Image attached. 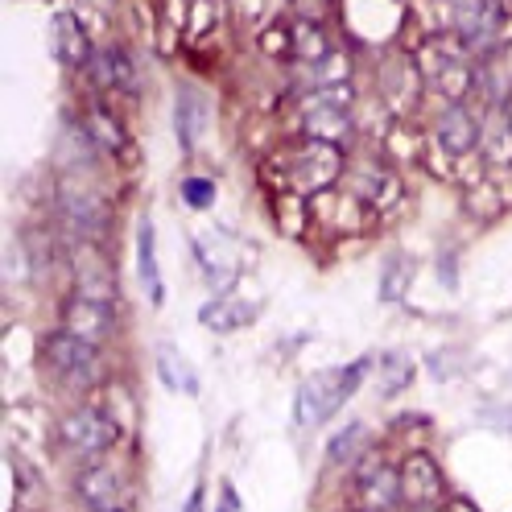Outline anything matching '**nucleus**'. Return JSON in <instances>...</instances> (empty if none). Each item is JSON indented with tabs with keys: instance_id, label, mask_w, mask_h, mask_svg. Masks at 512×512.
I'll return each mask as SVG.
<instances>
[{
	"instance_id": "obj_1",
	"label": "nucleus",
	"mask_w": 512,
	"mask_h": 512,
	"mask_svg": "<svg viewBox=\"0 0 512 512\" xmlns=\"http://www.w3.org/2000/svg\"><path fill=\"white\" fill-rule=\"evenodd\" d=\"M347 153L343 145H331V141H310V137H298L294 145L277 149L269 162H265V182L273 186V195H302V199H314L323 190L339 186L343 174H347Z\"/></svg>"
},
{
	"instance_id": "obj_2",
	"label": "nucleus",
	"mask_w": 512,
	"mask_h": 512,
	"mask_svg": "<svg viewBox=\"0 0 512 512\" xmlns=\"http://www.w3.org/2000/svg\"><path fill=\"white\" fill-rule=\"evenodd\" d=\"M372 368H376V360L360 356V360H351L343 368H323V372L306 376L298 397H294V426L298 430H318L331 413H339L351 397H356V389L364 384V376Z\"/></svg>"
},
{
	"instance_id": "obj_3",
	"label": "nucleus",
	"mask_w": 512,
	"mask_h": 512,
	"mask_svg": "<svg viewBox=\"0 0 512 512\" xmlns=\"http://www.w3.org/2000/svg\"><path fill=\"white\" fill-rule=\"evenodd\" d=\"M54 438H58V451L83 467V463H100L112 451L116 438H120V426L100 405H75L58 418Z\"/></svg>"
},
{
	"instance_id": "obj_4",
	"label": "nucleus",
	"mask_w": 512,
	"mask_h": 512,
	"mask_svg": "<svg viewBox=\"0 0 512 512\" xmlns=\"http://www.w3.org/2000/svg\"><path fill=\"white\" fill-rule=\"evenodd\" d=\"M422 79L430 91H438L446 104H467V95L479 91V71L471 62V50L459 38H438L422 54Z\"/></svg>"
},
{
	"instance_id": "obj_5",
	"label": "nucleus",
	"mask_w": 512,
	"mask_h": 512,
	"mask_svg": "<svg viewBox=\"0 0 512 512\" xmlns=\"http://www.w3.org/2000/svg\"><path fill=\"white\" fill-rule=\"evenodd\" d=\"M42 360L46 368L67 384V389H95L104 376V360H100V347L71 335V331H54L42 343Z\"/></svg>"
},
{
	"instance_id": "obj_6",
	"label": "nucleus",
	"mask_w": 512,
	"mask_h": 512,
	"mask_svg": "<svg viewBox=\"0 0 512 512\" xmlns=\"http://www.w3.org/2000/svg\"><path fill=\"white\" fill-rule=\"evenodd\" d=\"M58 219L75 240H100L108 232V207H104V195L91 190L87 182H79V174H67L58 182Z\"/></svg>"
},
{
	"instance_id": "obj_7",
	"label": "nucleus",
	"mask_w": 512,
	"mask_h": 512,
	"mask_svg": "<svg viewBox=\"0 0 512 512\" xmlns=\"http://www.w3.org/2000/svg\"><path fill=\"white\" fill-rule=\"evenodd\" d=\"M405 488H401V463L389 459H364L356 471V508L364 512H401Z\"/></svg>"
},
{
	"instance_id": "obj_8",
	"label": "nucleus",
	"mask_w": 512,
	"mask_h": 512,
	"mask_svg": "<svg viewBox=\"0 0 512 512\" xmlns=\"http://www.w3.org/2000/svg\"><path fill=\"white\" fill-rule=\"evenodd\" d=\"M261 46L285 62H298V67H314L331 54V38L323 34V25L314 21H294V25H277L273 34L261 38Z\"/></svg>"
},
{
	"instance_id": "obj_9",
	"label": "nucleus",
	"mask_w": 512,
	"mask_h": 512,
	"mask_svg": "<svg viewBox=\"0 0 512 512\" xmlns=\"http://www.w3.org/2000/svg\"><path fill=\"white\" fill-rule=\"evenodd\" d=\"M504 5L500 0H459L455 5V34L471 54H488L500 42Z\"/></svg>"
},
{
	"instance_id": "obj_10",
	"label": "nucleus",
	"mask_w": 512,
	"mask_h": 512,
	"mask_svg": "<svg viewBox=\"0 0 512 512\" xmlns=\"http://www.w3.org/2000/svg\"><path fill=\"white\" fill-rule=\"evenodd\" d=\"M195 252H199V269H203V277L211 281V290H228V285L244 273V244L236 240V236H228V232H207V236H199L195 240Z\"/></svg>"
},
{
	"instance_id": "obj_11",
	"label": "nucleus",
	"mask_w": 512,
	"mask_h": 512,
	"mask_svg": "<svg viewBox=\"0 0 512 512\" xmlns=\"http://www.w3.org/2000/svg\"><path fill=\"white\" fill-rule=\"evenodd\" d=\"M434 141L446 157H467L484 145V116L471 104H446L434 124Z\"/></svg>"
},
{
	"instance_id": "obj_12",
	"label": "nucleus",
	"mask_w": 512,
	"mask_h": 512,
	"mask_svg": "<svg viewBox=\"0 0 512 512\" xmlns=\"http://www.w3.org/2000/svg\"><path fill=\"white\" fill-rule=\"evenodd\" d=\"M298 133L310 141L343 145L351 137V108L327 104V100H318L314 91H306V95H298Z\"/></svg>"
},
{
	"instance_id": "obj_13",
	"label": "nucleus",
	"mask_w": 512,
	"mask_h": 512,
	"mask_svg": "<svg viewBox=\"0 0 512 512\" xmlns=\"http://www.w3.org/2000/svg\"><path fill=\"white\" fill-rule=\"evenodd\" d=\"M401 488L405 504H442L446 496V475L430 451H405L401 459Z\"/></svg>"
},
{
	"instance_id": "obj_14",
	"label": "nucleus",
	"mask_w": 512,
	"mask_h": 512,
	"mask_svg": "<svg viewBox=\"0 0 512 512\" xmlns=\"http://www.w3.org/2000/svg\"><path fill=\"white\" fill-rule=\"evenodd\" d=\"M62 331H71V335L100 347L116 331V302H95V298L71 294L67 306H62Z\"/></svg>"
},
{
	"instance_id": "obj_15",
	"label": "nucleus",
	"mask_w": 512,
	"mask_h": 512,
	"mask_svg": "<svg viewBox=\"0 0 512 512\" xmlns=\"http://www.w3.org/2000/svg\"><path fill=\"white\" fill-rule=\"evenodd\" d=\"M71 492H75V500H79L87 512L120 508V496H124L120 475H116L104 459H100V463H83V467H75V475H71Z\"/></svg>"
},
{
	"instance_id": "obj_16",
	"label": "nucleus",
	"mask_w": 512,
	"mask_h": 512,
	"mask_svg": "<svg viewBox=\"0 0 512 512\" xmlns=\"http://www.w3.org/2000/svg\"><path fill=\"white\" fill-rule=\"evenodd\" d=\"M339 186L351 190V195H356L360 203H368L372 211L393 207V203H397V190H401L397 178L384 170V166H376V162H351Z\"/></svg>"
},
{
	"instance_id": "obj_17",
	"label": "nucleus",
	"mask_w": 512,
	"mask_h": 512,
	"mask_svg": "<svg viewBox=\"0 0 512 512\" xmlns=\"http://www.w3.org/2000/svg\"><path fill=\"white\" fill-rule=\"evenodd\" d=\"M83 252L71 256V277H75V294L83 298H95V302H116V281H112V269L104 256H95L91 240H79Z\"/></svg>"
},
{
	"instance_id": "obj_18",
	"label": "nucleus",
	"mask_w": 512,
	"mask_h": 512,
	"mask_svg": "<svg viewBox=\"0 0 512 512\" xmlns=\"http://www.w3.org/2000/svg\"><path fill=\"white\" fill-rule=\"evenodd\" d=\"M422 87H426L422 67L418 62H405V58H393L389 67H384V75H380V91H384V100H389L393 112H409L413 104H418Z\"/></svg>"
},
{
	"instance_id": "obj_19",
	"label": "nucleus",
	"mask_w": 512,
	"mask_h": 512,
	"mask_svg": "<svg viewBox=\"0 0 512 512\" xmlns=\"http://www.w3.org/2000/svg\"><path fill=\"white\" fill-rule=\"evenodd\" d=\"M261 314V302H244V298H236V294H219V298H211L203 310H199V323L207 327V331H215V335H228V331H236V327H248L252 318Z\"/></svg>"
},
{
	"instance_id": "obj_20",
	"label": "nucleus",
	"mask_w": 512,
	"mask_h": 512,
	"mask_svg": "<svg viewBox=\"0 0 512 512\" xmlns=\"http://www.w3.org/2000/svg\"><path fill=\"white\" fill-rule=\"evenodd\" d=\"M83 133H87V141L95 145V153H104V157H120V153H128V128L108 112V108H87V116H83Z\"/></svg>"
},
{
	"instance_id": "obj_21",
	"label": "nucleus",
	"mask_w": 512,
	"mask_h": 512,
	"mask_svg": "<svg viewBox=\"0 0 512 512\" xmlns=\"http://www.w3.org/2000/svg\"><path fill=\"white\" fill-rule=\"evenodd\" d=\"M91 79L100 83L104 91H120V95H137V71H133V62H128L124 50H100V54H91Z\"/></svg>"
},
{
	"instance_id": "obj_22",
	"label": "nucleus",
	"mask_w": 512,
	"mask_h": 512,
	"mask_svg": "<svg viewBox=\"0 0 512 512\" xmlns=\"http://www.w3.org/2000/svg\"><path fill=\"white\" fill-rule=\"evenodd\" d=\"M488 166H512V100L496 104L484 120V145H479Z\"/></svg>"
},
{
	"instance_id": "obj_23",
	"label": "nucleus",
	"mask_w": 512,
	"mask_h": 512,
	"mask_svg": "<svg viewBox=\"0 0 512 512\" xmlns=\"http://www.w3.org/2000/svg\"><path fill=\"white\" fill-rule=\"evenodd\" d=\"M54 54L62 62H71V67L91 62V38H87V29L79 25L75 13H58L54 17Z\"/></svg>"
},
{
	"instance_id": "obj_24",
	"label": "nucleus",
	"mask_w": 512,
	"mask_h": 512,
	"mask_svg": "<svg viewBox=\"0 0 512 512\" xmlns=\"http://www.w3.org/2000/svg\"><path fill=\"white\" fill-rule=\"evenodd\" d=\"M174 124H178V141H182V149L190 153L199 141H203V133H207V104H203V95L199 91H182L178 95V104H174Z\"/></svg>"
},
{
	"instance_id": "obj_25",
	"label": "nucleus",
	"mask_w": 512,
	"mask_h": 512,
	"mask_svg": "<svg viewBox=\"0 0 512 512\" xmlns=\"http://www.w3.org/2000/svg\"><path fill=\"white\" fill-rule=\"evenodd\" d=\"M368 446H372V430L368 422H347L343 430H335V438L327 442V459L347 467V463H364L368 459Z\"/></svg>"
},
{
	"instance_id": "obj_26",
	"label": "nucleus",
	"mask_w": 512,
	"mask_h": 512,
	"mask_svg": "<svg viewBox=\"0 0 512 512\" xmlns=\"http://www.w3.org/2000/svg\"><path fill=\"white\" fill-rule=\"evenodd\" d=\"M137 269H141V285L153 306H162L166 290H162V273H157V248H153V223L141 219L137 228Z\"/></svg>"
},
{
	"instance_id": "obj_27",
	"label": "nucleus",
	"mask_w": 512,
	"mask_h": 512,
	"mask_svg": "<svg viewBox=\"0 0 512 512\" xmlns=\"http://www.w3.org/2000/svg\"><path fill=\"white\" fill-rule=\"evenodd\" d=\"M479 91L492 95V108L512 100V50L488 58V67H479Z\"/></svg>"
},
{
	"instance_id": "obj_28",
	"label": "nucleus",
	"mask_w": 512,
	"mask_h": 512,
	"mask_svg": "<svg viewBox=\"0 0 512 512\" xmlns=\"http://www.w3.org/2000/svg\"><path fill=\"white\" fill-rule=\"evenodd\" d=\"M380 397H397L401 389H409L418 368H413V356L405 351H389V356H380Z\"/></svg>"
},
{
	"instance_id": "obj_29",
	"label": "nucleus",
	"mask_w": 512,
	"mask_h": 512,
	"mask_svg": "<svg viewBox=\"0 0 512 512\" xmlns=\"http://www.w3.org/2000/svg\"><path fill=\"white\" fill-rule=\"evenodd\" d=\"M157 376L178 393H190V397L199 393V380H195V372H190V364L178 356V347H157Z\"/></svg>"
},
{
	"instance_id": "obj_30",
	"label": "nucleus",
	"mask_w": 512,
	"mask_h": 512,
	"mask_svg": "<svg viewBox=\"0 0 512 512\" xmlns=\"http://www.w3.org/2000/svg\"><path fill=\"white\" fill-rule=\"evenodd\" d=\"M413 273H418V261H413V256H405V252H397L393 261L384 265V273H380V298H384V302L405 298V290L413 285Z\"/></svg>"
},
{
	"instance_id": "obj_31",
	"label": "nucleus",
	"mask_w": 512,
	"mask_h": 512,
	"mask_svg": "<svg viewBox=\"0 0 512 512\" xmlns=\"http://www.w3.org/2000/svg\"><path fill=\"white\" fill-rule=\"evenodd\" d=\"M182 203L195 207V211H207L215 203V182L211 178H186L182 182Z\"/></svg>"
},
{
	"instance_id": "obj_32",
	"label": "nucleus",
	"mask_w": 512,
	"mask_h": 512,
	"mask_svg": "<svg viewBox=\"0 0 512 512\" xmlns=\"http://www.w3.org/2000/svg\"><path fill=\"white\" fill-rule=\"evenodd\" d=\"M294 9L302 13V21L323 25V21H327V13H331V0H294Z\"/></svg>"
},
{
	"instance_id": "obj_33",
	"label": "nucleus",
	"mask_w": 512,
	"mask_h": 512,
	"mask_svg": "<svg viewBox=\"0 0 512 512\" xmlns=\"http://www.w3.org/2000/svg\"><path fill=\"white\" fill-rule=\"evenodd\" d=\"M442 512H484V508H479L475 500H467V496H459V492H451L442 500Z\"/></svg>"
},
{
	"instance_id": "obj_34",
	"label": "nucleus",
	"mask_w": 512,
	"mask_h": 512,
	"mask_svg": "<svg viewBox=\"0 0 512 512\" xmlns=\"http://www.w3.org/2000/svg\"><path fill=\"white\" fill-rule=\"evenodd\" d=\"M215 512H240V496H236L232 484H223V488H219V508H215Z\"/></svg>"
},
{
	"instance_id": "obj_35",
	"label": "nucleus",
	"mask_w": 512,
	"mask_h": 512,
	"mask_svg": "<svg viewBox=\"0 0 512 512\" xmlns=\"http://www.w3.org/2000/svg\"><path fill=\"white\" fill-rule=\"evenodd\" d=\"M182 512H207V492H203V484L186 496V504H182Z\"/></svg>"
},
{
	"instance_id": "obj_36",
	"label": "nucleus",
	"mask_w": 512,
	"mask_h": 512,
	"mask_svg": "<svg viewBox=\"0 0 512 512\" xmlns=\"http://www.w3.org/2000/svg\"><path fill=\"white\" fill-rule=\"evenodd\" d=\"M405 512H442V504H405Z\"/></svg>"
},
{
	"instance_id": "obj_37",
	"label": "nucleus",
	"mask_w": 512,
	"mask_h": 512,
	"mask_svg": "<svg viewBox=\"0 0 512 512\" xmlns=\"http://www.w3.org/2000/svg\"><path fill=\"white\" fill-rule=\"evenodd\" d=\"M100 512H128V508H100Z\"/></svg>"
},
{
	"instance_id": "obj_38",
	"label": "nucleus",
	"mask_w": 512,
	"mask_h": 512,
	"mask_svg": "<svg viewBox=\"0 0 512 512\" xmlns=\"http://www.w3.org/2000/svg\"><path fill=\"white\" fill-rule=\"evenodd\" d=\"M356 512H364V508H356Z\"/></svg>"
}]
</instances>
